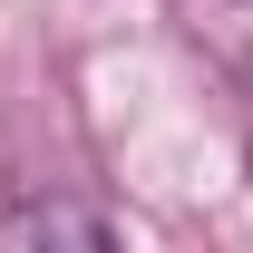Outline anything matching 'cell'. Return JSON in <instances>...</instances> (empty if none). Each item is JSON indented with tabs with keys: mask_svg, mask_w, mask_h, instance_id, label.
<instances>
[{
	"mask_svg": "<svg viewBox=\"0 0 253 253\" xmlns=\"http://www.w3.org/2000/svg\"><path fill=\"white\" fill-rule=\"evenodd\" d=\"M0 244H78V253H97L107 224L78 214V205H10V214H0Z\"/></svg>",
	"mask_w": 253,
	"mask_h": 253,
	"instance_id": "1",
	"label": "cell"
}]
</instances>
